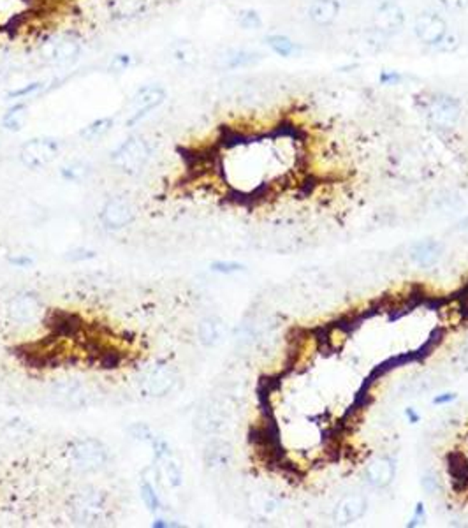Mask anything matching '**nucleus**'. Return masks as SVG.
Here are the masks:
<instances>
[{
  "label": "nucleus",
  "mask_w": 468,
  "mask_h": 528,
  "mask_svg": "<svg viewBox=\"0 0 468 528\" xmlns=\"http://www.w3.org/2000/svg\"><path fill=\"white\" fill-rule=\"evenodd\" d=\"M81 55V43L73 34H50L37 44V56L48 66H69Z\"/></svg>",
  "instance_id": "f257e3e1"
},
{
  "label": "nucleus",
  "mask_w": 468,
  "mask_h": 528,
  "mask_svg": "<svg viewBox=\"0 0 468 528\" xmlns=\"http://www.w3.org/2000/svg\"><path fill=\"white\" fill-rule=\"evenodd\" d=\"M150 153H152V148L145 138L131 136L111 153V164L123 175L136 176L150 161Z\"/></svg>",
  "instance_id": "f03ea898"
},
{
  "label": "nucleus",
  "mask_w": 468,
  "mask_h": 528,
  "mask_svg": "<svg viewBox=\"0 0 468 528\" xmlns=\"http://www.w3.org/2000/svg\"><path fill=\"white\" fill-rule=\"evenodd\" d=\"M178 384V372L168 361H156L141 373L138 390L145 398H164Z\"/></svg>",
  "instance_id": "7ed1b4c3"
},
{
  "label": "nucleus",
  "mask_w": 468,
  "mask_h": 528,
  "mask_svg": "<svg viewBox=\"0 0 468 528\" xmlns=\"http://www.w3.org/2000/svg\"><path fill=\"white\" fill-rule=\"evenodd\" d=\"M67 458L79 472H97L108 463V449L97 439H78L67 449Z\"/></svg>",
  "instance_id": "20e7f679"
},
{
  "label": "nucleus",
  "mask_w": 468,
  "mask_h": 528,
  "mask_svg": "<svg viewBox=\"0 0 468 528\" xmlns=\"http://www.w3.org/2000/svg\"><path fill=\"white\" fill-rule=\"evenodd\" d=\"M69 511L78 525H99L106 518V495L99 489H81L69 500Z\"/></svg>",
  "instance_id": "39448f33"
},
{
  "label": "nucleus",
  "mask_w": 468,
  "mask_h": 528,
  "mask_svg": "<svg viewBox=\"0 0 468 528\" xmlns=\"http://www.w3.org/2000/svg\"><path fill=\"white\" fill-rule=\"evenodd\" d=\"M60 153V141L51 136H37L25 141L20 148V161L25 168L41 171L48 168Z\"/></svg>",
  "instance_id": "423d86ee"
},
{
  "label": "nucleus",
  "mask_w": 468,
  "mask_h": 528,
  "mask_svg": "<svg viewBox=\"0 0 468 528\" xmlns=\"http://www.w3.org/2000/svg\"><path fill=\"white\" fill-rule=\"evenodd\" d=\"M426 118L435 129L451 131L462 118V104L447 93H435L426 103Z\"/></svg>",
  "instance_id": "0eeeda50"
},
{
  "label": "nucleus",
  "mask_w": 468,
  "mask_h": 528,
  "mask_svg": "<svg viewBox=\"0 0 468 528\" xmlns=\"http://www.w3.org/2000/svg\"><path fill=\"white\" fill-rule=\"evenodd\" d=\"M168 99V93H166L164 86L156 85V83H148V85H143L132 93L131 103H129V118H127L126 126L134 127L141 122L145 116H148L150 113L156 111L157 108H161L162 104Z\"/></svg>",
  "instance_id": "6e6552de"
},
{
  "label": "nucleus",
  "mask_w": 468,
  "mask_h": 528,
  "mask_svg": "<svg viewBox=\"0 0 468 528\" xmlns=\"http://www.w3.org/2000/svg\"><path fill=\"white\" fill-rule=\"evenodd\" d=\"M50 398L53 403L66 409H85L97 402L96 393L86 384L76 380H62L51 386Z\"/></svg>",
  "instance_id": "1a4fd4ad"
},
{
  "label": "nucleus",
  "mask_w": 468,
  "mask_h": 528,
  "mask_svg": "<svg viewBox=\"0 0 468 528\" xmlns=\"http://www.w3.org/2000/svg\"><path fill=\"white\" fill-rule=\"evenodd\" d=\"M136 220V208L126 196H116L106 201L101 210V222L109 231H120Z\"/></svg>",
  "instance_id": "9d476101"
},
{
  "label": "nucleus",
  "mask_w": 468,
  "mask_h": 528,
  "mask_svg": "<svg viewBox=\"0 0 468 528\" xmlns=\"http://www.w3.org/2000/svg\"><path fill=\"white\" fill-rule=\"evenodd\" d=\"M414 32L426 46H439L447 37V24L437 13H421L414 24Z\"/></svg>",
  "instance_id": "9b49d317"
},
{
  "label": "nucleus",
  "mask_w": 468,
  "mask_h": 528,
  "mask_svg": "<svg viewBox=\"0 0 468 528\" xmlns=\"http://www.w3.org/2000/svg\"><path fill=\"white\" fill-rule=\"evenodd\" d=\"M403 25H405V13L395 2L382 4L373 14L372 26L380 36H392V34L400 32Z\"/></svg>",
  "instance_id": "f8f14e48"
},
{
  "label": "nucleus",
  "mask_w": 468,
  "mask_h": 528,
  "mask_svg": "<svg viewBox=\"0 0 468 528\" xmlns=\"http://www.w3.org/2000/svg\"><path fill=\"white\" fill-rule=\"evenodd\" d=\"M43 315V305L39 298L34 294L25 293L18 294L9 303V317L18 324H32Z\"/></svg>",
  "instance_id": "ddd939ff"
},
{
  "label": "nucleus",
  "mask_w": 468,
  "mask_h": 528,
  "mask_svg": "<svg viewBox=\"0 0 468 528\" xmlns=\"http://www.w3.org/2000/svg\"><path fill=\"white\" fill-rule=\"evenodd\" d=\"M44 323L56 337H76L83 328L81 319L76 314L63 310H50L44 317Z\"/></svg>",
  "instance_id": "4468645a"
},
{
  "label": "nucleus",
  "mask_w": 468,
  "mask_h": 528,
  "mask_svg": "<svg viewBox=\"0 0 468 528\" xmlns=\"http://www.w3.org/2000/svg\"><path fill=\"white\" fill-rule=\"evenodd\" d=\"M395 472H396L395 460L382 456V458L373 460V462L366 467L365 479L370 486L382 489L391 484L392 479H395Z\"/></svg>",
  "instance_id": "2eb2a0df"
},
{
  "label": "nucleus",
  "mask_w": 468,
  "mask_h": 528,
  "mask_svg": "<svg viewBox=\"0 0 468 528\" xmlns=\"http://www.w3.org/2000/svg\"><path fill=\"white\" fill-rule=\"evenodd\" d=\"M34 0H0V29H14L32 13Z\"/></svg>",
  "instance_id": "dca6fc26"
},
{
  "label": "nucleus",
  "mask_w": 468,
  "mask_h": 528,
  "mask_svg": "<svg viewBox=\"0 0 468 528\" xmlns=\"http://www.w3.org/2000/svg\"><path fill=\"white\" fill-rule=\"evenodd\" d=\"M157 463V477L161 479L164 484H168L169 488H180L183 482V470L180 465L178 460L173 456V452L164 451L161 455L156 456Z\"/></svg>",
  "instance_id": "f3484780"
},
{
  "label": "nucleus",
  "mask_w": 468,
  "mask_h": 528,
  "mask_svg": "<svg viewBox=\"0 0 468 528\" xmlns=\"http://www.w3.org/2000/svg\"><path fill=\"white\" fill-rule=\"evenodd\" d=\"M260 53L252 50H243V48H231V50L222 51L217 56V67L222 71H236L250 67L260 60Z\"/></svg>",
  "instance_id": "a211bd4d"
},
{
  "label": "nucleus",
  "mask_w": 468,
  "mask_h": 528,
  "mask_svg": "<svg viewBox=\"0 0 468 528\" xmlns=\"http://www.w3.org/2000/svg\"><path fill=\"white\" fill-rule=\"evenodd\" d=\"M366 507H368V504H366L365 497L349 495L337 505L333 518L340 525H349V523H354L363 518Z\"/></svg>",
  "instance_id": "6ab92c4d"
},
{
  "label": "nucleus",
  "mask_w": 468,
  "mask_h": 528,
  "mask_svg": "<svg viewBox=\"0 0 468 528\" xmlns=\"http://www.w3.org/2000/svg\"><path fill=\"white\" fill-rule=\"evenodd\" d=\"M444 247L437 240H421L410 248V259L419 268H432L442 258Z\"/></svg>",
  "instance_id": "aec40b11"
},
{
  "label": "nucleus",
  "mask_w": 468,
  "mask_h": 528,
  "mask_svg": "<svg viewBox=\"0 0 468 528\" xmlns=\"http://www.w3.org/2000/svg\"><path fill=\"white\" fill-rule=\"evenodd\" d=\"M340 14V2L338 0H313L312 6L308 7V18L312 24L319 26H330L337 21Z\"/></svg>",
  "instance_id": "412c9836"
},
{
  "label": "nucleus",
  "mask_w": 468,
  "mask_h": 528,
  "mask_svg": "<svg viewBox=\"0 0 468 528\" xmlns=\"http://www.w3.org/2000/svg\"><path fill=\"white\" fill-rule=\"evenodd\" d=\"M225 425V412L224 407L218 403H208L199 410L198 417H195V426L201 430L203 433H217L222 426Z\"/></svg>",
  "instance_id": "4be33fe9"
},
{
  "label": "nucleus",
  "mask_w": 468,
  "mask_h": 528,
  "mask_svg": "<svg viewBox=\"0 0 468 528\" xmlns=\"http://www.w3.org/2000/svg\"><path fill=\"white\" fill-rule=\"evenodd\" d=\"M233 460V447L224 440H213L205 451V463L210 470L228 469Z\"/></svg>",
  "instance_id": "5701e85b"
},
{
  "label": "nucleus",
  "mask_w": 468,
  "mask_h": 528,
  "mask_svg": "<svg viewBox=\"0 0 468 528\" xmlns=\"http://www.w3.org/2000/svg\"><path fill=\"white\" fill-rule=\"evenodd\" d=\"M169 59L173 64H176L182 69H190L198 64L199 51L194 43L190 41H176L171 48H169Z\"/></svg>",
  "instance_id": "b1692460"
},
{
  "label": "nucleus",
  "mask_w": 468,
  "mask_h": 528,
  "mask_svg": "<svg viewBox=\"0 0 468 528\" xmlns=\"http://www.w3.org/2000/svg\"><path fill=\"white\" fill-rule=\"evenodd\" d=\"M225 326L218 317H205L198 324V340L205 347H213L224 338Z\"/></svg>",
  "instance_id": "393cba45"
},
{
  "label": "nucleus",
  "mask_w": 468,
  "mask_h": 528,
  "mask_svg": "<svg viewBox=\"0 0 468 528\" xmlns=\"http://www.w3.org/2000/svg\"><path fill=\"white\" fill-rule=\"evenodd\" d=\"M113 126H115V120H113L111 116H101V118L86 123V126L79 131V138H81L83 141L88 143L99 141V139H103L104 136L113 129Z\"/></svg>",
  "instance_id": "a878e982"
},
{
  "label": "nucleus",
  "mask_w": 468,
  "mask_h": 528,
  "mask_svg": "<svg viewBox=\"0 0 468 528\" xmlns=\"http://www.w3.org/2000/svg\"><path fill=\"white\" fill-rule=\"evenodd\" d=\"M26 111H29V106L25 103H14L13 106H9L2 116L4 129L9 132H20L25 126Z\"/></svg>",
  "instance_id": "bb28decb"
},
{
  "label": "nucleus",
  "mask_w": 468,
  "mask_h": 528,
  "mask_svg": "<svg viewBox=\"0 0 468 528\" xmlns=\"http://www.w3.org/2000/svg\"><path fill=\"white\" fill-rule=\"evenodd\" d=\"M109 13L115 18L138 16L146 6V0H108Z\"/></svg>",
  "instance_id": "cd10ccee"
},
{
  "label": "nucleus",
  "mask_w": 468,
  "mask_h": 528,
  "mask_svg": "<svg viewBox=\"0 0 468 528\" xmlns=\"http://www.w3.org/2000/svg\"><path fill=\"white\" fill-rule=\"evenodd\" d=\"M90 173H92V168H90L88 162H85V161H73V162H69V164L62 166V169H60L62 178L67 180V182H73V183L85 182V180L90 176Z\"/></svg>",
  "instance_id": "c85d7f7f"
},
{
  "label": "nucleus",
  "mask_w": 468,
  "mask_h": 528,
  "mask_svg": "<svg viewBox=\"0 0 468 528\" xmlns=\"http://www.w3.org/2000/svg\"><path fill=\"white\" fill-rule=\"evenodd\" d=\"M266 43H268V46L271 48V50H273L275 53H277V55H280V56H290V55H294V53L300 51V46H297L296 43H292L289 37L280 36V34H275V36H268Z\"/></svg>",
  "instance_id": "c756f323"
},
{
  "label": "nucleus",
  "mask_w": 468,
  "mask_h": 528,
  "mask_svg": "<svg viewBox=\"0 0 468 528\" xmlns=\"http://www.w3.org/2000/svg\"><path fill=\"white\" fill-rule=\"evenodd\" d=\"M139 492H141V499H143V502H145V505L148 507L150 512L161 511L162 502H161V499H158L156 488H153V484L148 481V479H143Z\"/></svg>",
  "instance_id": "7c9ffc66"
},
{
  "label": "nucleus",
  "mask_w": 468,
  "mask_h": 528,
  "mask_svg": "<svg viewBox=\"0 0 468 528\" xmlns=\"http://www.w3.org/2000/svg\"><path fill=\"white\" fill-rule=\"evenodd\" d=\"M44 88V81H30L26 85H21L20 88H14L7 93L11 101L13 99H30V97L37 96L41 90Z\"/></svg>",
  "instance_id": "2f4dec72"
},
{
  "label": "nucleus",
  "mask_w": 468,
  "mask_h": 528,
  "mask_svg": "<svg viewBox=\"0 0 468 528\" xmlns=\"http://www.w3.org/2000/svg\"><path fill=\"white\" fill-rule=\"evenodd\" d=\"M238 25L243 30H259L263 26V20L258 11L243 9L238 13Z\"/></svg>",
  "instance_id": "473e14b6"
},
{
  "label": "nucleus",
  "mask_w": 468,
  "mask_h": 528,
  "mask_svg": "<svg viewBox=\"0 0 468 528\" xmlns=\"http://www.w3.org/2000/svg\"><path fill=\"white\" fill-rule=\"evenodd\" d=\"M129 433L132 439L139 440V442L152 444L153 440H156V433H153L152 428H150L148 425H145V422H134L129 428Z\"/></svg>",
  "instance_id": "72a5a7b5"
},
{
  "label": "nucleus",
  "mask_w": 468,
  "mask_h": 528,
  "mask_svg": "<svg viewBox=\"0 0 468 528\" xmlns=\"http://www.w3.org/2000/svg\"><path fill=\"white\" fill-rule=\"evenodd\" d=\"M243 264L240 263H229V261H217L211 264V270L217 271V273H222V275H231V273H236V271H241L243 270Z\"/></svg>",
  "instance_id": "f704fd0d"
},
{
  "label": "nucleus",
  "mask_w": 468,
  "mask_h": 528,
  "mask_svg": "<svg viewBox=\"0 0 468 528\" xmlns=\"http://www.w3.org/2000/svg\"><path fill=\"white\" fill-rule=\"evenodd\" d=\"M96 252L88 250V248H74V250L67 252V259L73 263H81V261H90V259L96 258Z\"/></svg>",
  "instance_id": "c9c22d12"
},
{
  "label": "nucleus",
  "mask_w": 468,
  "mask_h": 528,
  "mask_svg": "<svg viewBox=\"0 0 468 528\" xmlns=\"http://www.w3.org/2000/svg\"><path fill=\"white\" fill-rule=\"evenodd\" d=\"M131 55H126V53H120V55H115L111 59V69L118 71V73H122V71L129 69L131 67Z\"/></svg>",
  "instance_id": "e433bc0d"
},
{
  "label": "nucleus",
  "mask_w": 468,
  "mask_h": 528,
  "mask_svg": "<svg viewBox=\"0 0 468 528\" xmlns=\"http://www.w3.org/2000/svg\"><path fill=\"white\" fill-rule=\"evenodd\" d=\"M422 488L426 489L428 493H435L439 489V479L433 472H428L422 477Z\"/></svg>",
  "instance_id": "4c0bfd02"
},
{
  "label": "nucleus",
  "mask_w": 468,
  "mask_h": 528,
  "mask_svg": "<svg viewBox=\"0 0 468 528\" xmlns=\"http://www.w3.org/2000/svg\"><path fill=\"white\" fill-rule=\"evenodd\" d=\"M402 81V74L396 73V71H384L380 74V83L382 85H398Z\"/></svg>",
  "instance_id": "58836bf2"
},
{
  "label": "nucleus",
  "mask_w": 468,
  "mask_h": 528,
  "mask_svg": "<svg viewBox=\"0 0 468 528\" xmlns=\"http://www.w3.org/2000/svg\"><path fill=\"white\" fill-rule=\"evenodd\" d=\"M440 4L449 11H463L468 7V0H440Z\"/></svg>",
  "instance_id": "ea45409f"
},
{
  "label": "nucleus",
  "mask_w": 468,
  "mask_h": 528,
  "mask_svg": "<svg viewBox=\"0 0 468 528\" xmlns=\"http://www.w3.org/2000/svg\"><path fill=\"white\" fill-rule=\"evenodd\" d=\"M9 263L18 268H29V266H32L34 261L30 258H26V255H18V258H11Z\"/></svg>",
  "instance_id": "a19ab883"
},
{
  "label": "nucleus",
  "mask_w": 468,
  "mask_h": 528,
  "mask_svg": "<svg viewBox=\"0 0 468 528\" xmlns=\"http://www.w3.org/2000/svg\"><path fill=\"white\" fill-rule=\"evenodd\" d=\"M452 400H456V395L445 393L444 396H437V398L433 400V403H435V405H439V403H447V402H452Z\"/></svg>",
  "instance_id": "79ce46f5"
},
{
  "label": "nucleus",
  "mask_w": 468,
  "mask_h": 528,
  "mask_svg": "<svg viewBox=\"0 0 468 528\" xmlns=\"http://www.w3.org/2000/svg\"><path fill=\"white\" fill-rule=\"evenodd\" d=\"M152 527H156V528H168V527H176V525H175V523L166 522V519H157V522L152 523Z\"/></svg>",
  "instance_id": "37998d69"
},
{
  "label": "nucleus",
  "mask_w": 468,
  "mask_h": 528,
  "mask_svg": "<svg viewBox=\"0 0 468 528\" xmlns=\"http://www.w3.org/2000/svg\"><path fill=\"white\" fill-rule=\"evenodd\" d=\"M463 363H465V367L468 368V345L465 347V352H463Z\"/></svg>",
  "instance_id": "c03bdc74"
}]
</instances>
